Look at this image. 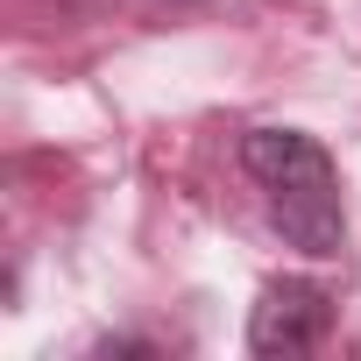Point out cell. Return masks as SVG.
Segmentation results:
<instances>
[{"instance_id": "obj_1", "label": "cell", "mask_w": 361, "mask_h": 361, "mask_svg": "<svg viewBox=\"0 0 361 361\" xmlns=\"http://www.w3.org/2000/svg\"><path fill=\"white\" fill-rule=\"evenodd\" d=\"M241 163H248V177H255L262 199H269L276 234L298 255H319V262L340 255V241H347L340 177H333V156L312 135H298V128H255L241 142Z\"/></svg>"}, {"instance_id": "obj_2", "label": "cell", "mask_w": 361, "mask_h": 361, "mask_svg": "<svg viewBox=\"0 0 361 361\" xmlns=\"http://www.w3.org/2000/svg\"><path fill=\"white\" fill-rule=\"evenodd\" d=\"M326 333H333V298H326L319 283H305V276L269 283V290L255 298V312H248V354H262V361L312 354Z\"/></svg>"}, {"instance_id": "obj_3", "label": "cell", "mask_w": 361, "mask_h": 361, "mask_svg": "<svg viewBox=\"0 0 361 361\" xmlns=\"http://www.w3.org/2000/svg\"><path fill=\"white\" fill-rule=\"evenodd\" d=\"M57 8H92V0H57Z\"/></svg>"}, {"instance_id": "obj_4", "label": "cell", "mask_w": 361, "mask_h": 361, "mask_svg": "<svg viewBox=\"0 0 361 361\" xmlns=\"http://www.w3.org/2000/svg\"><path fill=\"white\" fill-rule=\"evenodd\" d=\"M170 8H199V0H170Z\"/></svg>"}]
</instances>
